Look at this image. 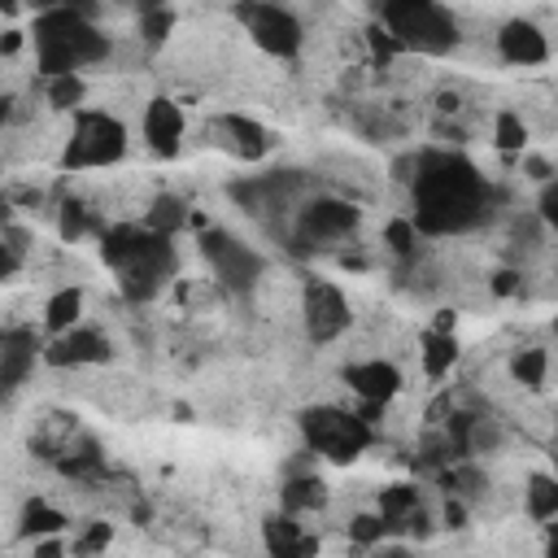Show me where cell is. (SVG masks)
<instances>
[{
	"label": "cell",
	"mask_w": 558,
	"mask_h": 558,
	"mask_svg": "<svg viewBox=\"0 0 558 558\" xmlns=\"http://www.w3.org/2000/svg\"><path fill=\"white\" fill-rule=\"evenodd\" d=\"M349 388L362 397V401H388L397 388H401V375L392 362L375 357V362H353L349 366Z\"/></svg>",
	"instance_id": "14"
},
{
	"label": "cell",
	"mask_w": 558,
	"mask_h": 558,
	"mask_svg": "<svg viewBox=\"0 0 558 558\" xmlns=\"http://www.w3.org/2000/svg\"><path fill=\"white\" fill-rule=\"evenodd\" d=\"M497 52L510 65H541L549 57V44L532 22H506L497 35Z\"/></svg>",
	"instance_id": "12"
},
{
	"label": "cell",
	"mask_w": 558,
	"mask_h": 558,
	"mask_svg": "<svg viewBox=\"0 0 558 558\" xmlns=\"http://www.w3.org/2000/svg\"><path fill=\"white\" fill-rule=\"evenodd\" d=\"M301 314H305V331L310 340H336L344 327H349V301L336 283L327 279H310L305 292H301Z\"/></svg>",
	"instance_id": "9"
},
{
	"label": "cell",
	"mask_w": 558,
	"mask_h": 558,
	"mask_svg": "<svg viewBox=\"0 0 558 558\" xmlns=\"http://www.w3.org/2000/svg\"><path fill=\"white\" fill-rule=\"evenodd\" d=\"M48 100H52L57 109H74V105L83 100V78H78V74H57L52 87H48Z\"/></svg>",
	"instance_id": "24"
},
{
	"label": "cell",
	"mask_w": 558,
	"mask_h": 558,
	"mask_svg": "<svg viewBox=\"0 0 558 558\" xmlns=\"http://www.w3.org/2000/svg\"><path fill=\"white\" fill-rule=\"evenodd\" d=\"M523 497H527V514L536 523L558 519V480L554 475H532L527 488H523Z\"/></svg>",
	"instance_id": "17"
},
{
	"label": "cell",
	"mask_w": 558,
	"mask_h": 558,
	"mask_svg": "<svg viewBox=\"0 0 558 558\" xmlns=\"http://www.w3.org/2000/svg\"><path fill=\"white\" fill-rule=\"evenodd\" d=\"M109 52V39L78 9H39L35 17V65L39 74H78Z\"/></svg>",
	"instance_id": "2"
},
{
	"label": "cell",
	"mask_w": 558,
	"mask_h": 558,
	"mask_svg": "<svg viewBox=\"0 0 558 558\" xmlns=\"http://www.w3.org/2000/svg\"><path fill=\"white\" fill-rule=\"evenodd\" d=\"M327 501V488H323V480H314V475H301V480H292L288 488H283V506L288 510H318Z\"/></svg>",
	"instance_id": "20"
},
{
	"label": "cell",
	"mask_w": 558,
	"mask_h": 558,
	"mask_svg": "<svg viewBox=\"0 0 558 558\" xmlns=\"http://www.w3.org/2000/svg\"><path fill=\"white\" fill-rule=\"evenodd\" d=\"M418 357H423V371H427V375H445V371L453 366V357H458V340H453L445 327H436V331L423 336Z\"/></svg>",
	"instance_id": "16"
},
{
	"label": "cell",
	"mask_w": 558,
	"mask_h": 558,
	"mask_svg": "<svg viewBox=\"0 0 558 558\" xmlns=\"http://www.w3.org/2000/svg\"><path fill=\"white\" fill-rule=\"evenodd\" d=\"M357 227V209L349 201H310L296 209V240L310 248H331L340 240H349Z\"/></svg>",
	"instance_id": "7"
},
{
	"label": "cell",
	"mask_w": 558,
	"mask_h": 558,
	"mask_svg": "<svg viewBox=\"0 0 558 558\" xmlns=\"http://www.w3.org/2000/svg\"><path fill=\"white\" fill-rule=\"evenodd\" d=\"M414 227L432 235L466 231L484 218L488 187L480 170L453 153H427L414 166Z\"/></svg>",
	"instance_id": "1"
},
{
	"label": "cell",
	"mask_w": 558,
	"mask_h": 558,
	"mask_svg": "<svg viewBox=\"0 0 558 558\" xmlns=\"http://www.w3.org/2000/svg\"><path fill=\"white\" fill-rule=\"evenodd\" d=\"M266 549H275V554H305V549H314V541L301 536V527L292 519H266Z\"/></svg>",
	"instance_id": "19"
},
{
	"label": "cell",
	"mask_w": 558,
	"mask_h": 558,
	"mask_svg": "<svg viewBox=\"0 0 558 558\" xmlns=\"http://www.w3.org/2000/svg\"><path fill=\"white\" fill-rule=\"evenodd\" d=\"M105 541H109V527H105V523H96V527H87L70 549H74V554H87V549H100Z\"/></svg>",
	"instance_id": "29"
},
{
	"label": "cell",
	"mask_w": 558,
	"mask_h": 558,
	"mask_svg": "<svg viewBox=\"0 0 558 558\" xmlns=\"http://www.w3.org/2000/svg\"><path fill=\"white\" fill-rule=\"evenodd\" d=\"M78 310H83V292H78V288H61V292L44 305V327L57 336V331H65V327L78 323Z\"/></svg>",
	"instance_id": "18"
},
{
	"label": "cell",
	"mask_w": 558,
	"mask_h": 558,
	"mask_svg": "<svg viewBox=\"0 0 558 558\" xmlns=\"http://www.w3.org/2000/svg\"><path fill=\"white\" fill-rule=\"evenodd\" d=\"M541 218L558 231V179H549V183H545V192H541Z\"/></svg>",
	"instance_id": "28"
},
{
	"label": "cell",
	"mask_w": 558,
	"mask_h": 558,
	"mask_svg": "<svg viewBox=\"0 0 558 558\" xmlns=\"http://www.w3.org/2000/svg\"><path fill=\"white\" fill-rule=\"evenodd\" d=\"M179 222H183V205H179L174 196H161V201H153V209L144 214V227H148V231H161V235H170Z\"/></svg>",
	"instance_id": "21"
},
{
	"label": "cell",
	"mask_w": 558,
	"mask_h": 558,
	"mask_svg": "<svg viewBox=\"0 0 558 558\" xmlns=\"http://www.w3.org/2000/svg\"><path fill=\"white\" fill-rule=\"evenodd\" d=\"M349 532H353L357 541H375V536H384V532H388V519H384V514H357Z\"/></svg>",
	"instance_id": "27"
},
{
	"label": "cell",
	"mask_w": 558,
	"mask_h": 558,
	"mask_svg": "<svg viewBox=\"0 0 558 558\" xmlns=\"http://www.w3.org/2000/svg\"><path fill=\"white\" fill-rule=\"evenodd\" d=\"M301 432H305V445L314 453L331 458V462H353L371 445V423L362 414H349V410H336V405L305 410Z\"/></svg>",
	"instance_id": "4"
},
{
	"label": "cell",
	"mask_w": 558,
	"mask_h": 558,
	"mask_svg": "<svg viewBox=\"0 0 558 558\" xmlns=\"http://www.w3.org/2000/svg\"><path fill=\"white\" fill-rule=\"evenodd\" d=\"M144 140H148L153 153L174 157L179 153V140H183V109L174 100H166V96L148 100L144 105Z\"/></svg>",
	"instance_id": "11"
},
{
	"label": "cell",
	"mask_w": 558,
	"mask_h": 558,
	"mask_svg": "<svg viewBox=\"0 0 558 558\" xmlns=\"http://www.w3.org/2000/svg\"><path fill=\"white\" fill-rule=\"evenodd\" d=\"M545 527H549V549L558 554V523H545Z\"/></svg>",
	"instance_id": "31"
},
{
	"label": "cell",
	"mask_w": 558,
	"mask_h": 558,
	"mask_svg": "<svg viewBox=\"0 0 558 558\" xmlns=\"http://www.w3.org/2000/svg\"><path fill=\"white\" fill-rule=\"evenodd\" d=\"M161 4H166V0H135L140 13H153V9H161Z\"/></svg>",
	"instance_id": "30"
},
{
	"label": "cell",
	"mask_w": 558,
	"mask_h": 558,
	"mask_svg": "<svg viewBox=\"0 0 558 558\" xmlns=\"http://www.w3.org/2000/svg\"><path fill=\"white\" fill-rule=\"evenodd\" d=\"M22 519H26V523H22V536H35V532H57V527L65 523V514H61V510H52L48 501H31Z\"/></svg>",
	"instance_id": "23"
},
{
	"label": "cell",
	"mask_w": 558,
	"mask_h": 558,
	"mask_svg": "<svg viewBox=\"0 0 558 558\" xmlns=\"http://www.w3.org/2000/svg\"><path fill=\"white\" fill-rule=\"evenodd\" d=\"M523 144H527V126H523V118H514V113H497V148L514 153V148H523Z\"/></svg>",
	"instance_id": "25"
},
{
	"label": "cell",
	"mask_w": 558,
	"mask_h": 558,
	"mask_svg": "<svg viewBox=\"0 0 558 558\" xmlns=\"http://www.w3.org/2000/svg\"><path fill=\"white\" fill-rule=\"evenodd\" d=\"M201 253H205V262L214 266V275L227 288H253L262 279V257L248 244H240L235 235H227V231H205L201 235Z\"/></svg>",
	"instance_id": "8"
},
{
	"label": "cell",
	"mask_w": 558,
	"mask_h": 558,
	"mask_svg": "<svg viewBox=\"0 0 558 558\" xmlns=\"http://www.w3.org/2000/svg\"><path fill=\"white\" fill-rule=\"evenodd\" d=\"M545 366H549V357H545L541 349H523L510 371H514V379H519L523 388H541V384H545Z\"/></svg>",
	"instance_id": "22"
},
{
	"label": "cell",
	"mask_w": 558,
	"mask_h": 558,
	"mask_svg": "<svg viewBox=\"0 0 558 558\" xmlns=\"http://www.w3.org/2000/svg\"><path fill=\"white\" fill-rule=\"evenodd\" d=\"M240 17H244L253 44H257L262 52H270V57H292V52L301 48V39H305V35H301V22H296L283 4L248 0V4H240Z\"/></svg>",
	"instance_id": "6"
},
{
	"label": "cell",
	"mask_w": 558,
	"mask_h": 558,
	"mask_svg": "<svg viewBox=\"0 0 558 558\" xmlns=\"http://www.w3.org/2000/svg\"><path fill=\"white\" fill-rule=\"evenodd\" d=\"M388 248L392 253H414V222H388Z\"/></svg>",
	"instance_id": "26"
},
{
	"label": "cell",
	"mask_w": 558,
	"mask_h": 558,
	"mask_svg": "<svg viewBox=\"0 0 558 558\" xmlns=\"http://www.w3.org/2000/svg\"><path fill=\"white\" fill-rule=\"evenodd\" d=\"M122 153H126V131H122L118 118L96 113V109H87V113L74 118L70 144H65V166H74V170L113 166Z\"/></svg>",
	"instance_id": "5"
},
{
	"label": "cell",
	"mask_w": 558,
	"mask_h": 558,
	"mask_svg": "<svg viewBox=\"0 0 558 558\" xmlns=\"http://www.w3.org/2000/svg\"><path fill=\"white\" fill-rule=\"evenodd\" d=\"M35 353H39V340H35V331H31V327H9V331H4V349H0V379H4V388H9V392L26 379V371L35 366Z\"/></svg>",
	"instance_id": "13"
},
{
	"label": "cell",
	"mask_w": 558,
	"mask_h": 558,
	"mask_svg": "<svg viewBox=\"0 0 558 558\" xmlns=\"http://www.w3.org/2000/svg\"><path fill=\"white\" fill-rule=\"evenodd\" d=\"M44 357L52 366H92V362H105L109 357V340L96 331V327H65L57 331V340L44 349Z\"/></svg>",
	"instance_id": "10"
},
{
	"label": "cell",
	"mask_w": 558,
	"mask_h": 558,
	"mask_svg": "<svg viewBox=\"0 0 558 558\" xmlns=\"http://www.w3.org/2000/svg\"><path fill=\"white\" fill-rule=\"evenodd\" d=\"M554 458H558V453H554Z\"/></svg>",
	"instance_id": "32"
},
{
	"label": "cell",
	"mask_w": 558,
	"mask_h": 558,
	"mask_svg": "<svg viewBox=\"0 0 558 558\" xmlns=\"http://www.w3.org/2000/svg\"><path fill=\"white\" fill-rule=\"evenodd\" d=\"M379 17L397 44L418 52H449L458 39L453 17L436 0H379Z\"/></svg>",
	"instance_id": "3"
},
{
	"label": "cell",
	"mask_w": 558,
	"mask_h": 558,
	"mask_svg": "<svg viewBox=\"0 0 558 558\" xmlns=\"http://www.w3.org/2000/svg\"><path fill=\"white\" fill-rule=\"evenodd\" d=\"M218 131L227 135L222 144H227L231 153H240V157H248V161H253V157H262V153L270 148V140H266V131H262V126H257L253 118H240V113H227V118L218 122Z\"/></svg>",
	"instance_id": "15"
}]
</instances>
